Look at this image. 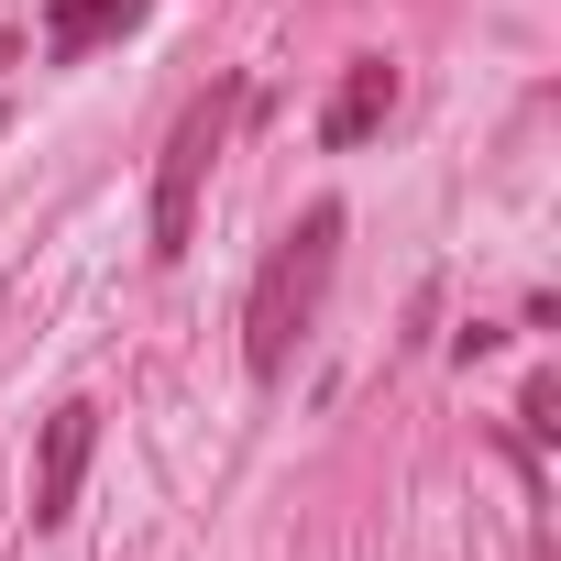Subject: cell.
Here are the masks:
<instances>
[{
    "instance_id": "2",
    "label": "cell",
    "mask_w": 561,
    "mask_h": 561,
    "mask_svg": "<svg viewBox=\"0 0 561 561\" xmlns=\"http://www.w3.org/2000/svg\"><path fill=\"white\" fill-rule=\"evenodd\" d=\"M231 122H242V89H231V78H220V89H198V100L176 111V133H165V154H154V264H176V253H187V231H198V187H209V165H220Z\"/></svg>"
},
{
    "instance_id": "6",
    "label": "cell",
    "mask_w": 561,
    "mask_h": 561,
    "mask_svg": "<svg viewBox=\"0 0 561 561\" xmlns=\"http://www.w3.org/2000/svg\"><path fill=\"white\" fill-rule=\"evenodd\" d=\"M0 67H23V34H0Z\"/></svg>"
},
{
    "instance_id": "3",
    "label": "cell",
    "mask_w": 561,
    "mask_h": 561,
    "mask_svg": "<svg viewBox=\"0 0 561 561\" xmlns=\"http://www.w3.org/2000/svg\"><path fill=\"white\" fill-rule=\"evenodd\" d=\"M89 451H100V408H89V397L45 408V451H34V528H67V506H78V473H89Z\"/></svg>"
},
{
    "instance_id": "5",
    "label": "cell",
    "mask_w": 561,
    "mask_h": 561,
    "mask_svg": "<svg viewBox=\"0 0 561 561\" xmlns=\"http://www.w3.org/2000/svg\"><path fill=\"white\" fill-rule=\"evenodd\" d=\"M144 12H154V0H56V23H45V56H89V45L133 34Z\"/></svg>"
},
{
    "instance_id": "1",
    "label": "cell",
    "mask_w": 561,
    "mask_h": 561,
    "mask_svg": "<svg viewBox=\"0 0 561 561\" xmlns=\"http://www.w3.org/2000/svg\"><path fill=\"white\" fill-rule=\"evenodd\" d=\"M331 275H342V198H309L287 231H275V253L253 264V298H242V364H253V386H275L298 364V342L320 331Z\"/></svg>"
},
{
    "instance_id": "4",
    "label": "cell",
    "mask_w": 561,
    "mask_h": 561,
    "mask_svg": "<svg viewBox=\"0 0 561 561\" xmlns=\"http://www.w3.org/2000/svg\"><path fill=\"white\" fill-rule=\"evenodd\" d=\"M386 111H397V67L353 56L342 89H331V111H320V144H364V133H386Z\"/></svg>"
}]
</instances>
